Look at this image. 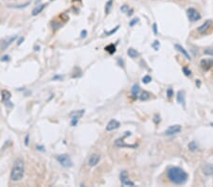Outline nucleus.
Here are the masks:
<instances>
[{
    "instance_id": "2",
    "label": "nucleus",
    "mask_w": 213,
    "mask_h": 187,
    "mask_svg": "<svg viewBox=\"0 0 213 187\" xmlns=\"http://www.w3.org/2000/svg\"><path fill=\"white\" fill-rule=\"evenodd\" d=\"M25 174L24 162L21 159H17L14 163V166L10 172V180L13 181H19L23 179Z\"/></svg>"
},
{
    "instance_id": "9",
    "label": "nucleus",
    "mask_w": 213,
    "mask_h": 187,
    "mask_svg": "<svg viewBox=\"0 0 213 187\" xmlns=\"http://www.w3.org/2000/svg\"><path fill=\"white\" fill-rule=\"evenodd\" d=\"M119 126H120V124H119V121H117L116 119H112L110 122L107 124V126H106V130L111 131V130H117V129L119 128Z\"/></svg>"
},
{
    "instance_id": "36",
    "label": "nucleus",
    "mask_w": 213,
    "mask_h": 187,
    "mask_svg": "<svg viewBox=\"0 0 213 187\" xmlns=\"http://www.w3.org/2000/svg\"><path fill=\"white\" fill-rule=\"evenodd\" d=\"M22 41H24V38H21V39L18 41V45H20V43H22Z\"/></svg>"
},
{
    "instance_id": "21",
    "label": "nucleus",
    "mask_w": 213,
    "mask_h": 187,
    "mask_svg": "<svg viewBox=\"0 0 213 187\" xmlns=\"http://www.w3.org/2000/svg\"><path fill=\"white\" fill-rule=\"evenodd\" d=\"M121 12L123 13H126L128 15H132L133 14V10L128 6V5H123V6L120 8Z\"/></svg>"
},
{
    "instance_id": "6",
    "label": "nucleus",
    "mask_w": 213,
    "mask_h": 187,
    "mask_svg": "<svg viewBox=\"0 0 213 187\" xmlns=\"http://www.w3.org/2000/svg\"><path fill=\"white\" fill-rule=\"evenodd\" d=\"M182 128L180 125H173V126H171L170 128H168L166 130H165V134L168 135V136H171V135H174L176 133H179L181 131Z\"/></svg>"
},
{
    "instance_id": "13",
    "label": "nucleus",
    "mask_w": 213,
    "mask_h": 187,
    "mask_svg": "<svg viewBox=\"0 0 213 187\" xmlns=\"http://www.w3.org/2000/svg\"><path fill=\"white\" fill-rule=\"evenodd\" d=\"M140 95V87L138 84H134L132 88V96L134 99H137Z\"/></svg>"
},
{
    "instance_id": "22",
    "label": "nucleus",
    "mask_w": 213,
    "mask_h": 187,
    "mask_svg": "<svg viewBox=\"0 0 213 187\" xmlns=\"http://www.w3.org/2000/svg\"><path fill=\"white\" fill-rule=\"evenodd\" d=\"M150 94L148 93V92H146V91H144V92H142L141 94H140V95H139V99L140 100H147V99H149V98H150Z\"/></svg>"
},
{
    "instance_id": "33",
    "label": "nucleus",
    "mask_w": 213,
    "mask_h": 187,
    "mask_svg": "<svg viewBox=\"0 0 213 187\" xmlns=\"http://www.w3.org/2000/svg\"><path fill=\"white\" fill-rule=\"evenodd\" d=\"M25 144L27 146V145H29V135H27L26 136V141H25Z\"/></svg>"
},
{
    "instance_id": "37",
    "label": "nucleus",
    "mask_w": 213,
    "mask_h": 187,
    "mask_svg": "<svg viewBox=\"0 0 213 187\" xmlns=\"http://www.w3.org/2000/svg\"><path fill=\"white\" fill-rule=\"evenodd\" d=\"M7 58H9V57H8V56H5V57H4V59H2V60H7Z\"/></svg>"
},
{
    "instance_id": "3",
    "label": "nucleus",
    "mask_w": 213,
    "mask_h": 187,
    "mask_svg": "<svg viewBox=\"0 0 213 187\" xmlns=\"http://www.w3.org/2000/svg\"><path fill=\"white\" fill-rule=\"evenodd\" d=\"M57 161L61 163V166H63L64 167H71L73 166V163H72L71 158L68 155H65V154H62V155L57 156Z\"/></svg>"
},
{
    "instance_id": "31",
    "label": "nucleus",
    "mask_w": 213,
    "mask_h": 187,
    "mask_svg": "<svg viewBox=\"0 0 213 187\" xmlns=\"http://www.w3.org/2000/svg\"><path fill=\"white\" fill-rule=\"evenodd\" d=\"M137 22H138V19H137V18H134V19H133V21H131V22H130V26H131V27H133L134 24L137 23Z\"/></svg>"
},
{
    "instance_id": "4",
    "label": "nucleus",
    "mask_w": 213,
    "mask_h": 187,
    "mask_svg": "<svg viewBox=\"0 0 213 187\" xmlns=\"http://www.w3.org/2000/svg\"><path fill=\"white\" fill-rule=\"evenodd\" d=\"M85 114V110H80V111H75V112H72L69 116L71 119V125L72 126H77L78 124V121L80 120V118Z\"/></svg>"
},
{
    "instance_id": "8",
    "label": "nucleus",
    "mask_w": 213,
    "mask_h": 187,
    "mask_svg": "<svg viewBox=\"0 0 213 187\" xmlns=\"http://www.w3.org/2000/svg\"><path fill=\"white\" fill-rule=\"evenodd\" d=\"M211 26H212V21L206 20L203 25H201L198 27V31L201 34H206V33H207V31L211 29Z\"/></svg>"
},
{
    "instance_id": "34",
    "label": "nucleus",
    "mask_w": 213,
    "mask_h": 187,
    "mask_svg": "<svg viewBox=\"0 0 213 187\" xmlns=\"http://www.w3.org/2000/svg\"><path fill=\"white\" fill-rule=\"evenodd\" d=\"M85 36H86V30H85V31L82 32V37H85Z\"/></svg>"
},
{
    "instance_id": "32",
    "label": "nucleus",
    "mask_w": 213,
    "mask_h": 187,
    "mask_svg": "<svg viewBox=\"0 0 213 187\" xmlns=\"http://www.w3.org/2000/svg\"><path fill=\"white\" fill-rule=\"evenodd\" d=\"M159 45V43H158V41H155L154 42V45H153V47L154 48V49H157L158 47H157V46Z\"/></svg>"
},
{
    "instance_id": "28",
    "label": "nucleus",
    "mask_w": 213,
    "mask_h": 187,
    "mask_svg": "<svg viewBox=\"0 0 213 187\" xmlns=\"http://www.w3.org/2000/svg\"><path fill=\"white\" fill-rule=\"evenodd\" d=\"M204 54L206 55H209V56H213V49H206L204 51Z\"/></svg>"
},
{
    "instance_id": "26",
    "label": "nucleus",
    "mask_w": 213,
    "mask_h": 187,
    "mask_svg": "<svg viewBox=\"0 0 213 187\" xmlns=\"http://www.w3.org/2000/svg\"><path fill=\"white\" fill-rule=\"evenodd\" d=\"M151 80H152V78H151L150 76H145L144 78L142 79V81L144 82V83H146V84L149 83V82H150Z\"/></svg>"
},
{
    "instance_id": "27",
    "label": "nucleus",
    "mask_w": 213,
    "mask_h": 187,
    "mask_svg": "<svg viewBox=\"0 0 213 187\" xmlns=\"http://www.w3.org/2000/svg\"><path fill=\"white\" fill-rule=\"evenodd\" d=\"M183 72L185 73V75L189 77V76H191V71L189 70L188 67H183Z\"/></svg>"
},
{
    "instance_id": "25",
    "label": "nucleus",
    "mask_w": 213,
    "mask_h": 187,
    "mask_svg": "<svg viewBox=\"0 0 213 187\" xmlns=\"http://www.w3.org/2000/svg\"><path fill=\"white\" fill-rule=\"evenodd\" d=\"M112 4H113V0H109V1L106 3V6H105V13L108 14L111 10L112 8Z\"/></svg>"
},
{
    "instance_id": "23",
    "label": "nucleus",
    "mask_w": 213,
    "mask_h": 187,
    "mask_svg": "<svg viewBox=\"0 0 213 187\" xmlns=\"http://www.w3.org/2000/svg\"><path fill=\"white\" fill-rule=\"evenodd\" d=\"M189 150H191V151H195V150H197L198 149V145H197V143H196L195 141H191L189 144Z\"/></svg>"
},
{
    "instance_id": "1",
    "label": "nucleus",
    "mask_w": 213,
    "mask_h": 187,
    "mask_svg": "<svg viewBox=\"0 0 213 187\" xmlns=\"http://www.w3.org/2000/svg\"><path fill=\"white\" fill-rule=\"evenodd\" d=\"M167 176H168V179L170 180V181L177 185L184 184L188 180V178H189L188 173L186 171H184L182 168L177 167V166H173L168 169Z\"/></svg>"
},
{
    "instance_id": "10",
    "label": "nucleus",
    "mask_w": 213,
    "mask_h": 187,
    "mask_svg": "<svg viewBox=\"0 0 213 187\" xmlns=\"http://www.w3.org/2000/svg\"><path fill=\"white\" fill-rule=\"evenodd\" d=\"M99 161H100V156L99 155V154H93V155H91V157L89 158L88 164L90 166H95L99 163Z\"/></svg>"
},
{
    "instance_id": "20",
    "label": "nucleus",
    "mask_w": 213,
    "mask_h": 187,
    "mask_svg": "<svg viewBox=\"0 0 213 187\" xmlns=\"http://www.w3.org/2000/svg\"><path fill=\"white\" fill-rule=\"evenodd\" d=\"M127 54L129 55V57H131L133 59L137 58L139 56V53L136 50V49H134V48H129L128 51H127Z\"/></svg>"
},
{
    "instance_id": "16",
    "label": "nucleus",
    "mask_w": 213,
    "mask_h": 187,
    "mask_svg": "<svg viewBox=\"0 0 213 187\" xmlns=\"http://www.w3.org/2000/svg\"><path fill=\"white\" fill-rule=\"evenodd\" d=\"M177 102L182 104L183 106H185V103H186V99H185V93L183 91H179L177 94Z\"/></svg>"
},
{
    "instance_id": "12",
    "label": "nucleus",
    "mask_w": 213,
    "mask_h": 187,
    "mask_svg": "<svg viewBox=\"0 0 213 187\" xmlns=\"http://www.w3.org/2000/svg\"><path fill=\"white\" fill-rule=\"evenodd\" d=\"M203 172L206 176L213 175V163H206L203 167Z\"/></svg>"
},
{
    "instance_id": "30",
    "label": "nucleus",
    "mask_w": 213,
    "mask_h": 187,
    "mask_svg": "<svg viewBox=\"0 0 213 187\" xmlns=\"http://www.w3.org/2000/svg\"><path fill=\"white\" fill-rule=\"evenodd\" d=\"M119 26H117V27H116V29H112V30H111V31H109V32H106V35H111V34H113V33H115V32H116V31H117V29H119Z\"/></svg>"
},
{
    "instance_id": "5",
    "label": "nucleus",
    "mask_w": 213,
    "mask_h": 187,
    "mask_svg": "<svg viewBox=\"0 0 213 187\" xmlns=\"http://www.w3.org/2000/svg\"><path fill=\"white\" fill-rule=\"evenodd\" d=\"M187 15L189 19L190 22H196L201 19V14L198 13L197 10H195L194 8H189L187 10Z\"/></svg>"
},
{
    "instance_id": "14",
    "label": "nucleus",
    "mask_w": 213,
    "mask_h": 187,
    "mask_svg": "<svg viewBox=\"0 0 213 187\" xmlns=\"http://www.w3.org/2000/svg\"><path fill=\"white\" fill-rule=\"evenodd\" d=\"M115 145L117 147H137V145H127V144H125L124 141H123V138L116 140Z\"/></svg>"
},
{
    "instance_id": "35",
    "label": "nucleus",
    "mask_w": 213,
    "mask_h": 187,
    "mask_svg": "<svg viewBox=\"0 0 213 187\" xmlns=\"http://www.w3.org/2000/svg\"><path fill=\"white\" fill-rule=\"evenodd\" d=\"M154 33L157 32V30H156V24H154Z\"/></svg>"
},
{
    "instance_id": "11",
    "label": "nucleus",
    "mask_w": 213,
    "mask_h": 187,
    "mask_svg": "<svg viewBox=\"0 0 213 187\" xmlns=\"http://www.w3.org/2000/svg\"><path fill=\"white\" fill-rule=\"evenodd\" d=\"M201 66L203 67L204 70L207 71L213 66V60H203L201 62Z\"/></svg>"
},
{
    "instance_id": "39",
    "label": "nucleus",
    "mask_w": 213,
    "mask_h": 187,
    "mask_svg": "<svg viewBox=\"0 0 213 187\" xmlns=\"http://www.w3.org/2000/svg\"><path fill=\"white\" fill-rule=\"evenodd\" d=\"M51 1H53V0H51Z\"/></svg>"
},
{
    "instance_id": "38",
    "label": "nucleus",
    "mask_w": 213,
    "mask_h": 187,
    "mask_svg": "<svg viewBox=\"0 0 213 187\" xmlns=\"http://www.w3.org/2000/svg\"><path fill=\"white\" fill-rule=\"evenodd\" d=\"M211 126H213V123H211Z\"/></svg>"
},
{
    "instance_id": "15",
    "label": "nucleus",
    "mask_w": 213,
    "mask_h": 187,
    "mask_svg": "<svg viewBox=\"0 0 213 187\" xmlns=\"http://www.w3.org/2000/svg\"><path fill=\"white\" fill-rule=\"evenodd\" d=\"M15 39H16V36H13V37L9 38L8 40L4 41V42L2 43V45H1V48H2V49H6L9 46L12 45V43H13V42L15 41Z\"/></svg>"
},
{
    "instance_id": "19",
    "label": "nucleus",
    "mask_w": 213,
    "mask_h": 187,
    "mask_svg": "<svg viewBox=\"0 0 213 187\" xmlns=\"http://www.w3.org/2000/svg\"><path fill=\"white\" fill-rule=\"evenodd\" d=\"M46 6H47V4H41V5H39V6H37L34 10H32V15H37L40 13H42L43 10L46 8Z\"/></svg>"
},
{
    "instance_id": "29",
    "label": "nucleus",
    "mask_w": 213,
    "mask_h": 187,
    "mask_svg": "<svg viewBox=\"0 0 213 187\" xmlns=\"http://www.w3.org/2000/svg\"><path fill=\"white\" fill-rule=\"evenodd\" d=\"M167 96H168V97H169V98H171V96H173V92H172L171 88H169V89H168V91H167Z\"/></svg>"
},
{
    "instance_id": "18",
    "label": "nucleus",
    "mask_w": 213,
    "mask_h": 187,
    "mask_svg": "<svg viewBox=\"0 0 213 187\" xmlns=\"http://www.w3.org/2000/svg\"><path fill=\"white\" fill-rule=\"evenodd\" d=\"M10 93L6 90L2 91V101L5 103H10Z\"/></svg>"
},
{
    "instance_id": "24",
    "label": "nucleus",
    "mask_w": 213,
    "mask_h": 187,
    "mask_svg": "<svg viewBox=\"0 0 213 187\" xmlns=\"http://www.w3.org/2000/svg\"><path fill=\"white\" fill-rule=\"evenodd\" d=\"M105 50L107 51L108 53H110V54H113V53H115V51H116V46H114V45H109V46H107L105 47Z\"/></svg>"
},
{
    "instance_id": "17",
    "label": "nucleus",
    "mask_w": 213,
    "mask_h": 187,
    "mask_svg": "<svg viewBox=\"0 0 213 187\" xmlns=\"http://www.w3.org/2000/svg\"><path fill=\"white\" fill-rule=\"evenodd\" d=\"M175 47H176L177 50H178L179 52H180V53H182V54L184 55V56L186 57L188 60H191V58H190V56H189V54L188 53V51H187L184 47H182L181 46H179V45H175Z\"/></svg>"
},
{
    "instance_id": "7",
    "label": "nucleus",
    "mask_w": 213,
    "mask_h": 187,
    "mask_svg": "<svg viewBox=\"0 0 213 187\" xmlns=\"http://www.w3.org/2000/svg\"><path fill=\"white\" fill-rule=\"evenodd\" d=\"M120 180H121L122 185H124V186H134V183L133 181L129 180L128 173H127V171H125V170L120 173Z\"/></svg>"
}]
</instances>
